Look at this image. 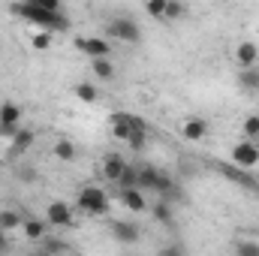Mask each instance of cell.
I'll return each instance as SVG.
<instances>
[{
    "label": "cell",
    "instance_id": "12",
    "mask_svg": "<svg viewBox=\"0 0 259 256\" xmlns=\"http://www.w3.org/2000/svg\"><path fill=\"white\" fill-rule=\"evenodd\" d=\"M160 169L157 166H151V163H145V166H139V184H136V190L142 193H154L157 190V184H160Z\"/></svg>",
    "mask_w": 259,
    "mask_h": 256
},
{
    "label": "cell",
    "instance_id": "22",
    "mask_svg": "<svg viewBox=\"0 0 259 256\" xmlns=\"http://www.w3.org/2000/svg\"><path fill=\"white\" fill-rule=\"evenodd\" d=\"M55 157L64 160V163L75 160V145H72L69 139H58V142H55Z\"/></svg>",
    "mask_w": 259,
    "mask_h": 256
},
{
    "label": "cell",
    "instance_id": "6",
    "mask_svg": "<svg viewBox=\"0 0 259 256\" xmlns=\"http://www.w3.org/2000/svg\"><path fill=\"white\" fill-rule=\"evenodd\" d=\"M46 223L49 226H58V229H69V226H75V211H72V205H66V202H49V208H46Z\"/></svg>",
    "mask_w": 259,
    "mask_h": 256
},
{
    "label": "cell",
    "instance_id": "28",
    "mask_svg": "<svg viewBox=\"0 0 259 256\" xmlns=\"http://www.w3.org/2000/svg\"><path fill=\"white\" fill-rule=\"evenodd\" d=\"M30 46H33L36 52H46V49L52 46V33H42V30L33 33V36H30Z\"/></svg>",
    "mask_w": 259,
    "mask_h": 256
},
{
    "label": "cell",
    "instance_id": "5",
    "mask_svg": "<svg viewBox=\"0 0 259 256\" xmlns=\"http://www.w3.org/2000/svg\"><path fill=\"white\" fill-rule=\"evenodd\" d=\"M21 130V106L18 103H0V136L3 139H15V133Z\"/></svg>",
    "mask_w": 259,
    "mask_h": 256
},
{
    "label": "cell",
    "instance_id": "26",
    "mask_svg": "<svg viewBox=\"0 0 259 256\" xmlns=\"http://www.w3.org/2000/svg\"><path fill=\"white\" fill-rule=\"evenodd\" d=\"M184 12H187L184 3H169V0H166V18H163V21H178Z\"/></svg>",
    "mask_w": 259,
    "mask_h": 256
},
{
    "label": "cell",
    "instance_id": "25",
    "mask_svg": "<svg viewBox=\"0 0 259 256\" xmlns=\"http://www.w3.org/2000/svg\"><path fill=\"white\" fill-rule=\"evenodd\" d=\"M145 12H148L151 18H160V21H163V18H166V0H148V3H145Z\"/></svg>",
    "mask_w": 259,
    "mask_h": 256
},
{
    "label": "cell",
    "instance_id": "11",
    "mask_svg": "<svg viewBox=\"0 0 259 256\" xmlns=\"http://www.w3.org/2000/svg\"><path fill=\"white\" fill-rule=\"evenodd\" d=\"M235 61L241 69H253L259 64V46L256 42H250V39H244V42H238V49H235Z\"/></svg>",
    "mask_w": 259,
    "mask_h": 256
},
{
    "label": "cell",
    "instance_id": "3",
    "mask_svg": "<svg viewBox=\"0 0 259 256\" xmlns=\"http://www.w3.org/2000/svg\"><path fill=\"white\" fill-rule=\"evenodd\" d=\"M106 36H112V39H118V42H124V46H136V42H142V30H139V24L127 18V15H118V18H112L109 24H106Z\"/></svg>",
    "mask_w": 259,
    "mask_h": 256
},
{
    "label": "cell",
    "instance_id": "4",
    "mask_svg": "<svg viewBox=\"0 0 259 256\" xmlns=\"http://www.w3.org/2000/svg\"><path fill=\"white\" fill-rule=\"evenodd\" d=\"M232 166H238V169H244V172H250V169H256L259 166V145L256 142H247V139H241L238 145H232Z\"/></svg>",
    "mask_w": 259,
    "mask_h": 256
},
{
    "label": "cell",
    "instance_id": "20",
    "mask_svg": "<svg viewBox=\"0 0 259 256\" xmlns=\"http://www.w3.org/2000/svg\"><path fill=\"white\" fill-rule=\"evenodd\" d=\"M75 97H78L81 103H97V100H100V91H97V84H91V81H78V84H75Z\"/></svg>",
    "mask_w": 259,
    "mask_h": 256
},
{
    "label": "cell",
    "instance_id": "23",
    "mask_svg": "<svg viewBox=\"0 0 259 256\" xmlns=\"http://www.w3.org/2000/svg\"><path fill=\"white\" fill-rule=\"evenodd\" d=\"M241 133H244L247 142H256L259 139V115H247V118L241 121Z\"/></svg>",
    "mask_w": 259,
    "mask_h": 256
},
{
    "label": "cell",
    "instance_id": "15",
    "mask_svg": "<svg viewBox=\"0 0 259 256\" xmlns=\"http://www.w3.org/2000/svg\"><path fill=\"white\" fill-rule=\"evenodd\" d=\"M148 211L154 214V220L160 226H172V220H175V205L166 199H154V205H148Z\"/></svg>",
    "mask_w": 259,
    "mask_h": 256
},
{
    "label": "cell",
    "instance_id": "10",
    "mask_svg": "<svg viewBox=\"0 0 259 256\" xmlns=\"http://www.w3.org/2000/svg\"><path fill=\"white\" fill-rule=\"evenodd\" d=\"M124 169H127V160L121 157V154H106L103 157V178L106 181H112V184H118V178L124 175Z\"/></svg>",
    "mask_w": 259,
    "mask_h": 256
},
{
    "label": "cell",
    "instance_id": "27",
    "mask_svg": "<svg viewBox=\"0 0 259 256\" xmlns=\"http://www.w3.org/2000/svg\"><path fill=\"white\" fill-rule=\"evenodd\" d=\"M235 256H259V241H238Z\"/></svg>",
    "mask_w": 259,
    "mask_h": 256
},
{
    "label": "cell",
    "instance_id": "31",
    "mask_svg": "<svg viewBox=\"0 0 259 256\" xmlns=\"http://www.w3.org/2000/svg\"><path fill=\"white\" fill-rule=\"evenodd\" d=\"M9 253V235L6 232H0V256Z\"/></svg>",
    "mask_w": 259,
    "mask_h": 256
},
{
    "label": "cell",
    "instance_id": "29",
    "mask_svg": "<svg viewBox=\"0 0 259 256\" xmlns=\"http://www.w3.org/2000/svg\"><path fill=\"white\" fill-rule=\"evenodd\" d=\"M145 142H148V133H130V139H127V145L133 148V151H142Z\"/></svg>",
    "mask_w": 259,
    "mask_h": 256
},
{
    "label": "cell",
    "instance_id": "30",
    "mask_svg": "<svg viewBox=\"0 0 259 256\" xmlns=\"http://www.w3.org/2000/svg\"><path fill=\"white\" fill-rule=\"evenodd\" d=\"M130 133H133V130H130L127 124H112V136H115L118 142H127V139H130Z\"/></svg>",
    "mask_w": 259,
    "mask_h": 256
},
{
    "label": "cell",
    "instance_id": "19",
    "mask_svg": "<svg viewBox=\"0 0 259 256\" xmlns=\"http://www.w3.org/2000/svg\"><path fill=\"white\" fill-rule=\"evenodd\" d=\"M91 72H94L97 78H103V81H112V78H115V64H112L109 58H100V61H91Z\"/></svg>",
    "mask_w": 259,
    "mask_h": 256
},
{
    "label": "cell",
    "instance_id": "24",
    "mask_svg": "<svg viewBox=\"0 0 259 256\" xmlns=\"http://www.w3.org/2000/svg\"><path fill=\"white\" fill-rule=\"evenodd\" d=\"M238 81H241V88L259 91V66H253V69H241V72H238Z\"/></svg>",
    "mask_w": 259,
    "mask_h": 256
},
{
    "label": "cell",
    "instance_id": "16",
    "mask_svg": "<svg viewBox=\"0 0 259 256\" xmlns=\"http://www.w3.org/2000/svg\"><path fill=\"white\" fill-rule=\"evenodd\" d=\"M21 229H24V238H27V241H46L49 223H46V217H24Z\"/></svg>",
    "mask_w": 259,
    "mask_h": 256
},
{
    "label": "cell",
    "instance_id": "18",
    "mask_svg": "<svg viewBox=\"0 0 259 256\" xmlns=\"http://www.w3.org/2000/svg\"><path fill=\"white\" fill-rule=\"evenodd\" d=\"M21 223H24V217L15 211V208H3L0 211V232H15V229H21Z\"/></svg>",
    "mask_w": 259,
    "mask_h": 256
},
{
    "label": "cell",
    "instance_id": "17",
    "mask_svg": "<svg viewBox=\"0 0 259 256\" xmlns=\"http://www.w3.org/2000/svg\"><path fill=\"white\" fill-rule=\"evenodd\" d=\"M181 133H184L187 142H202V139L208 136V121H202V118H187L184 127H181Z\"/></svg>",
    "mask_w": 259,
    "mask_h": 256
},
{
    "label": "cell",
    "instance_id": "21",
    "mask_svg": "<svg viewBox=\"0 0 259 256\" xmlns=\"http://www.w3.org/2000/svg\"><path fill=\"white\" fill-rule=\"evenodd\" d=\"M136 184H139V166H133V163H127L124 175L118 178V190H133Z\"/></svg>",
    "mask_w": 259,
    "mask_h": 256
},
{
    "label": "cell",
    "instance_id": "8",
    "mask_svg": "<svg viewBox=\"0 0 259 256\" xmlns=\"http://www.w3.org/2000/svg\"><path fill=\"white\" fill-rule=\"evenodd\" d=\"M214 169L223 175V178H229V181H235L238 187H244V190H253L259 193V181L250 175V172H244V169H238V166H232V163H214Z\"/></svg>",
    "mask_w": 259,
    "mask_h": 256
},
{
    "label": "cell",
    "instance_id": "2",
    "mask_svg": "<svg viewBox=\"0 0 259 256\" xmlns=\"http://www.w3.org/2000/svg\"><path fill=\"white\" fill-rule=\"evenodd\" d=\"M75 205L81 214H91V217H100V214H109V193L97 184H84L78 196H75Z\"/></svg>",
    "mask_w": 259,
    "mask_h": 256
},
{
    "label": "cell",
    "instance_id": "13",
    "mask_svg": "<svg viewBox=\"0 0 259 256\" xmlns=\"http://www.w3.org/2000/svg\"><path fill=\"white\" fill-rule=\"evenodd\" d=\"M36 142V133L33 130H27V127H21L18 133H15V139L9 142V154L12 157H21V154H27L30 151V145Z\"/></svg>",
    "mask_w": 259,
    "mask_h": 256
},
{
    "label": "cell",
    "instance_id": "32",
    "mask_svg": "<svg viewBox=\"0 0 259 256\" xmlns=\"http://www.w3.org/2000/svg\"><path fill=\"white\" fill-rule=\"evenodd\" d=\"M160 256H181L178 247H166V250H160Z\"/></svg>",
    "mask_w": 259,
    "mask_h": 256
},
{
    "label": "cell",
    "instance_id": "1",
    "mask_svg": "<svg viewBox=\"0 0 259 256\" xmlns=\"http://www.w3.org/2000/svg\"><path fill=\"white\" fill-rule=\"evenodd\" d=\"M9 12L12 15H18V18H24L27 24H36L42 33H55V30H69V18H66L64 12H46V9H39L33 0H21V3H12L9 6Z\"/></svg>",
    "mask_w": 259,
    "mask_h": 256
},
{
    "label": "cell",
    "instance_id": "9",
    "mask_svg": "<svg viewBox=\"0 0 259 256\" xmlns=\"http://www.w3.org/2000/svg\"><path fill=\"white\" fill-rule=\"evenodd\" d=\"M109 226H112V238L121 241V244H136L142 238V229L133 220H112Z\"/></svg>",
    "mask_w": 259,
    "mask_h": 256
},
{
    "label": "cell",
    "instance_id": "14",
    "mask_svg": "<svg viewBox=\"0 0 259 256\" xmlns=\"http://www.w3.org/2000/svg\"><path fill=\"white\" fill-rule=\"evenodd\" d=\"M118 199H121V205L133 211V214H142V211H148V202H145V193L142 190H118Z\"/></svg>",
    "mask_w": 259,
    "mask_h": 256
},
{
    "label": "cell",
    "instance_id": "7",
    "mask_svg": "<svg viewBox=\"0 0 259 256\" xmlns=\"http://www.w3.org/2000/svg\"><path fill=\"white\" fill-rule=\"evenodd\" d=\"M75 49L81 55H88L91 61H100V58H109L112 55V42L103 39V36H78L75 39Z\"/></svg>",
    "mask_w": 259,
    "mask_h": 256
}]
</instances>
